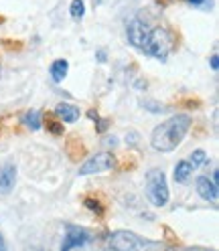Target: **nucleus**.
Segmentation results:
<instances>
[{"label":"nucleus","mask_w":219,"mask_h":251,"mask_svg":"<svg viewBox=\"0 0 219 251\" xmlns=\"http://www.w3.org/2000/svg\"><path fill=\"white\" fill-rule=\"evenodd\" d=\"M191 128V118L187 114L173 116L170 120L163 122L161 126H156L152 136H150V144L156 152H173L181 142L185 134Z\"/></svg>","instance_id":"f257e3e1"},{"label":"nucleus","mask_w":219,"mask_h":251,"mask_svg":"<svg viewBox=\"0 0 219 251\" xmlns=\"http://www.w3.org/2000/svg\"><path fill=\"white\" fill-rule=\"evenodd\" d=\"M146 197L154 207H164L168 202V184L163 170L150 168L146 172Z\"/></svg>","instance_id":"f03ea898"},{"label":"nucleus","mask_w":219,"mask_h":251,"mask_svg":"<svg viewBox=\"0 0 219 251\" xmlns=\"http://www.w3.org/2000/svg\"><path fill=\"white\" fill-rule=\"evenodd\" d=\"M173 49V37L166 28H152L150 35H148V41H146V47H144V53L154 57V59H161L164 61L166 55Z\"/></svg>","instance_id":"7ed1b4c3"},{"label":"nucleus","mask_w":219,"mask_h":251,"mask_svg":"<svg viewBox=\"0 0 219 251\" xmlns=\"http://www.w3.org/2000/svg\"><path fill=\"white\" fill-rule=\"evenodd\" d=\"M106 245L112 249V251H140L142 247H152L150 241L138 237L136 233L130 231H116L108 237Z\"/></svg>","instance_id":"20e7f679"},{"label":"nucleus","mask_w":219,"mask_h":251,"mask_svg":"<svg viewBox=\"0 0 219 251\" xmlns=\"http://www.w3.org/2000/svg\"><path fill=\"white\" fill-rule=\"evenodd\" d=\"M116 166V158L112 154H96L93 158H89L87 162H83L80 166V175H93V172H106V170H112Z\"/></svg>","instance_id":"39448f33"},{"label":"nucleus","mask_w":219,"mask_h":251,"mask_svg":"<svg viewBox=\"0 0 219 251\" xmlns=\"http://www.w3.org/2000/svg\"><path fill=\"white\" fill-rule=\"evenodd\" d=\"M126 35H128L130 45H134L136 49H140V51H144L148 35H150V28L146 26V23H142L140 19H132L128 23V26H126Z\"/></svg>","instance_id":"423d86ee"},{"label":"nucleus","mask_w":219,"mask_h":251,"mask_svg":"<svg viewBox=\"0 0 219 251\" xmlns=\"http://www.w3.org/2000/svg\"><path fill=\"white\" fill-rule=\"evenodd\" d=\"M89 231L82 229V227H67V235L63 239V245H61V251H80L87 241H89Z\"/></svg>","instance_id":"0eeeda50"},{"label":"nucleus","mask_w":219,"mask_h":251,"mask_svg":"<svg viewBox=\"0 0 219 251\" xmlns=\"http://www.w3.org/2000/svg\"><path fill=\"white\" fill-rule=\"evenodd\" d=\"M14 180H17V168L12 164L0 166V193L6 195L14 188Z\"/></svg>","instance_id":"6e6552de"},{"label":"nucleus","mask_w":219,"mask_h":251,"mask_svg":"<svg viewBox=\"0 0 219 251\" xmlns=\"http://www.w3.org/2000/svg\"><path fill=\"white\" fill-rule=\"evenodd\" d=\"M197 193L205 201H217V184L213 180H209L207 176H199L197 178Z\"/></svg>","instance_id":"1a4fd4ad"},{"label":"nucleus","mask_w":219,"mask_h":251,"mask_svg":"<svg viewBox=\"0 0 219 251\" xmlns=\"http://www.w3.org/2000/svg\"><path fill=\"white\" fill-rule=\"evenodd\" d=\"M55 114L63 120V122H77V118H80V109H77L75 105H71V103H59L57 107H55Z\"/></svg>","instance_id":"9d476101"},{"label":"nucleus","mask_w":219,"mask_h":251,"mask_svg":"<svg viewBox=\"0 0 219 251\" xmlns=\"http://www.w3.org/2000/svg\"><path fill=\"white\" fill-rule=\"evenodd\" d=\"M67 69H69V63L65 59H57L53 61V65H51V77H53V81L55 83H61L65 79V75H67Z\"/></svg>","instance_id":"9b49d317"},{"label":"nucleus","mask_w":219,"mask_h":251,"mask_svg":"<svg viewBox=\"0 0 219 251\" xmlns=\"http://www.w3.org/2000/svg\"><path fill=\"white\" fill-rule=\"evenodd\" d=\"M191 172H193V166L189 160H181L177 166H175V180L177 182H185L187 178L191 176Z\"/></svg>","instance_id":"f8f14e48"},{"label":"nucleus","mask_w":219,"mask_h":251,"mask_svg":"<svg viewBox=\"0 0 219 251\" xmlns=\"http://www.w3.org/2000/svg\"><path fill=\"white\" fill-rule=\"evenodd\" d=\"M23 122H25V126H28L30 130H39L41 128V122H43L41 112H37V109H30V112H27L23 116Z\"/></svg>","instance_id":"ddd939ff"},{"label":"nucleus","mask_w":219,"mask_h":251,"mask_svg":"<svg viewBox=\"0 0 219 251\" xmlns=\"http://www.w3.org/2000/svg\"><path fill=\"white\" fill-rule=\"evenodd\" d=\"M45 124H47V130H49L51 134H55V136H61V134H63V124L57 122V120H53L51 116H47Z\"/></svg>","instance_id":"4468645a"},{"label":"nucleus","mask_w":219,"mask_h":251,"mask_svg":"<svg viewBox=\"0 0 219 251\" xmlns=\"http://www.w3.org/2000/svg\"><path fill=\"white\" fill-rule=\"evenodd\" d=\"M85 14V2L83 0H73L71 2V17L73 19H82Z\"/></svg>","instance_id":"2eb2a0df"},{"label":"nucleus","mask_w":219,"mask_h":251,"mask_svg":"<svg viewBox=\"0 0 219 251\" xmlns=\"http://www.w3.org/2000/svg\"><path fill=\"white\" fill-rule=\"evenodd\" d=\"M205 160H207V154L203 152V150H195V152H193V156H191V166L195 168V166L203 164Z\"/></svg>","instance_id":"dca6fc26"},{"label":"nucleus","mask_w":219,"mask_h":251,"mask_svg":"<svg viewBox=\"0 0 219 251\" xmlns=\"http://www.w3.org/2000/svg\"><path fill=\"white\" fill-rule=\"evenodd\" d=\"M85 207H87V209H91V211H96L100 217L104 215V209H102V205L98 202V199H91V197H87V199H85Z\"/></svg>","instance_id":"f3484780"},{"label":"nucleus","mask_w":219,"mask_h":251,"mask_svg":"<svg viewBox=\"0 0 219 251\" xmlns=\"http://www.w3.org/2000/svg\"><path fill=\"white\" fill-rule=\"evenodd\" d=\"M187 2L197 6V8H203V10H209L211 8V0H187Z\"/></svg>","instance_id":"a211bd4d"},{"label":"nucleus","mask_w":219,"mask_h":251,"mask_svg":"<svg viewBox=\"0 0 219 251\" xmlns=\"http://www.w3.org/2000/svg\"><path fill=\"white\" fill-rule=\"evenodd\" d=\"M108 126H110V122H108V120H100V124H98V132H104V130L108 128Z\"/></svg>","instance_id":"6ab92c4d"},{"label":"nucleus","mask_w":219,"mask_h":251,"mask_svg":"<svg viewBox=\"0 0 219 251\" xmlns=\"http://www.w3.org/2000/svg\"><path fill=\"white\" fill-rule=\"evenodd\" d=\"M211 67H213V71H217V67H219V61H217V55H213V57H211Z\"/></svg>","instance_id":"aec40b11"},{"label":"nucleus","mask_w":219,"mask_h":251,"mask_svg":"<svg viewBox=\"0 0 219 251\" xmlns=\"http://www.w3.org/2000/svg\"><path fill=\"white\" fill-rule=\"evenodd\" d=\"M0 251H6V247H4V239L0 237Z\"/></svg>","instance_id":"412c9836"}]
</instances>
